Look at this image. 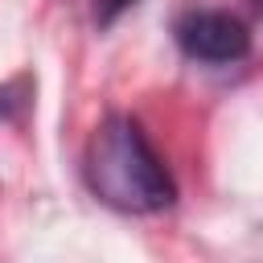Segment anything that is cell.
<instances>
[{"instance_id": "obj_1", "label": "cell", "mask_w": 263, "mask_h": 263, "mask_svg": "<svg viewBox=\"0 0 263 263\" xmlns=\"http://www.w3.org/2000/svg\"><path fill=\"white\" fill-rule=\"evenodd\" d=\"M86 181L99 201L123 214H156L173 205L177 185L136 119L111 115L99 123L86 148Z\"/></svg>"}, {"instance_id": "obj_2", "label": "cell", "mask_w": 263, "mask_h": 263, "mask_svg": "<svg viewBox=\"0 0 263 263\" xmlns=\"http://www.w3.org/2000/svg\"><path fill=\"white\" fill-rule=\"evenodd\" d=\"M177 41H181V49H185L189 58L214 62V66L238 62V58H247V49H251L247 25H242L238 16H230V12H189V16L177 25Z\"/></svg>"}, {"instance_id": "obj_3", "label": "cell", "mask_w": 263, "mask_h": 263, "mask_svg": "<svg viewBox=\"0 0 263 263\" xmlns=\"http://www.w3.org/2000/svg\"><path fill=\"white\" fill-rule=\"evenodd\" d=\"M95 4H99V21H115V16H119L123 8H132L136 0H95Z\"/></svg>"}, {"instance_id": "obj_4", "label": "cell", "mask_w": 263, "mask_h": 263, "mask_svg": "<svg viewBox=\"0 0 263 263\" xmlns=\"http://www.w3.org/2000/svg\"><path fill=\"white\" fill-rule=\"evenodd\" d=\"M259 8H263V0H259Z\"/></svg>"}]
</instances>
